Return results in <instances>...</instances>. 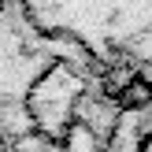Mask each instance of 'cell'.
I'll use <instances>...</instances> for the list:
<instances>
[{
  "label": "cell",
  "mask_w": 152,
  "mask_h": 152,
  "mask_svg": "<svg viewBox=\"0 0 152 152\" xmlns=\"http://www.w3.org/2000/svg\"><path fill=\"white\" fill-rule=\"evenodd\" d=\"M82 96H86V78L78 74V67H71L67 59H52L30 82L26 96H22V108H26L30 126L45 141L59 145L71 134V126L78 123Z\"/></svg>",
  "instance_id": "1"
},
{
  "label": "cell",
  "mask_w": 152,
  "mask_h": 152,
  "mask_svg": "<svg viewBox=\"0 0 152 152\" xmlns=\"http://www.w3.org/2000/svg\"><path fill=\"white\" fill-rule=\"evenodd\" d=\"M59 152H100V141H96V134L86 123H74L71 134L59 141Z\"/></svg>",
  "instance_id": "2"
},
{
  "label": "cell",
  "mask_w": 152,
  "mask_h": 152,
  "mask_svg": "<svg viewBox=\"0 0 152 152\" xmlns=\"http://www.w3.org/2000/svg\"><path fill=\"white\" fill-rule=\"evenodd\" d=\"M0 152H7V137H4V130H0Z\"/></svg>",
  "instance_id": "3"
},
{
  "label": "cell",
  "mask_w": 152,
  "mask_h": 152,
  "mask_svg": "<svg viewBox=\"0 0 152 152\" xmlns=\"http://www.w3.org/2000/svg\"><path fill=\"white\" fill-rule=\"evenodd\" d=\"M4 11H7V0H0V19H4Z\"/></svg>",
  "instance_id": "4"
}]
</instances>
